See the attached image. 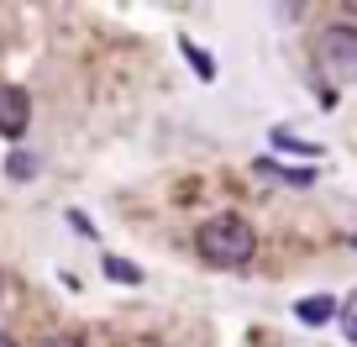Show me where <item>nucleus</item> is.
I'll return each mask as SVG.
<instances>
[{"mask_svg": "<svg viewBox=\"0 0 357 347\" xmlns=\"http://www.w3.org/2000/svg\"><path fill=\"white\" fill-rule=\"evenodd\" d=\"M352 242H357V237H352Z\"/></svg>", "mask_w": 357, "mask_h": 347, "instance_id": "12", "label": "nucleus"}, {"mask_svg": "<svg viewBox=\"0 0 357 347\" xmlns=\"http://www.w3.org/2000/svg\"><path fill=\"white\" fill-rule=\"evenodd\" d=\"M331 311H336V300H331V295H315V300H300V305H294V316H300L305 326L331 321Z\"/></svg>", "mask_w": 357, "mask_h": 347, "instance_id": "4", "label": "nucleus"}, {"mask_svg": "<svg viewBox=\"0 0 357 347\" xmlns=\"http://www.w3.org/2000/svg\"><path fill=\"white\" fill-rule=\"evenodd\" d=\"M347 337H352V342H357V321H352V326H347Z\"/></svg>", "mask_w": 357, "mask_h": 347, "instance_id": "11", "label": "nucleus"}, {"mask_svg": "<svg viewBox=\"0 0 357 347\" xmlns=\"http://www.w3.org/2000/svg\"><path fill=\"white\" fill-rule=\"evenodd\" d=\"M6 174H11V179H32V174H37V158L32 153H11V158H6Z\"/></svg>", "mask_w": 357, "mask_h": 347, "instance_id": "7", "label": "nucleus"}, {"mask_svg": "<svg viewBox=\"0 0 357 347\" xmlns=\"http://www.w3.org/2000/svg\"><path fill=\"white\" fill-rule=\"evenodd\" d=\"M195 247H200V258L215 263V269H242L257 253V232L242 216H215V221H205L200 232H195Z\"/></svg>", "mask_w": 357, "mask_h": 347, "instance_id": "1", "label": "nucleus"}, {"mask_svg": "<svg viewBox=\"0 0 357 347\" xmlns=\"http://www.w3.org/2000/svg\"><path fill=\"white\" fill-rule=\"evenodd\" d=\"M105 279H116V284H142V269H137L132 258H111V253H105Z\"/></svg>", "mask_w": 357, "mask_h": 347, "instance_id": "5", "label": "nucleus"}, {"mask_svg": "<svg viewBox=\"0 0 357 347\" xmlns=\"http://www.w3.org/2000/svg\"><path fill=\"white\" fill-rule=\"evenodd\" d=\"M184 53H190V64L200 68V79H215V64H211V53H200V47H195L190 37H184Z\"/></svg>", "mask_w": 357, "mask_h": 347, "instance_id": "8", "label": "nucleus"}, {"mask_svg": "<svg viewBox=\"0 0 357 347\" xmlns=\"http://www.w3.org/2000/svg\"><path fill=\"white\" fill-rule=\"evenodd\" d=\"M37 347H84L79 337H47V342H37Z\"/></svg>", "mask_w": 357, "mask_h": 347, "instance_id": "9", "label": "nucleus"}, {"mask_svg": "<svg viewBox=\"0 0 357 347\" xmlns=\"http://www.w3.org/2000/svg\"><path fill=\"white\" fill-rule=\"evenodd\" d=\"M26 116H32V101H26V90H16V84H0V137H22V132H26Z\"/></svg>", "mask_w": 357, "mask_h": 347, "instance_id": "3", "label": "nucleus"}, {"mask_svg": "<svg viewBox=\"0 0 357 347\" xmlns=\"http://www.w3.org/2000/svg\"><path fill=\"white\" fill-rule=\"evenodd\" d=\"M257 168H263V174H279V179H289V184H310V179H315L310 168H279V163H273V158H263V163H257Z\"/></svg>", "mask_w": 357, "mask_h": 347, "instance_id": "6", "label": "nucleus"}, {"mask_svg": "<svg viewBox=\"0 0 357 347\" xmlns=\"http://www.w3.org/2000/svg\"><path fill=\"white\" fill-rule=\"evenodd\" d=\"M315 58L326 64V74L331 79H352L357 74V27H326L321 43H315Z\"/></svg>", "mask_w": 357, "mask_h": 347, "instance_id": "2", "label": "nucleus"}, {"mask_svg": "<svg viewBox=\"0 0 357 347\" xmlns=\"http://www.w3.org/2000/svg\"><path fill=\"white\" fill-rule=\"evenodd\" d=\"M0 347H16V342H11V337H6V332H0Z\"/></svg>", "mask_w": 357, "mask_h": 347, "instance_id": "10", "label": "nucleus"}]
</instances>
